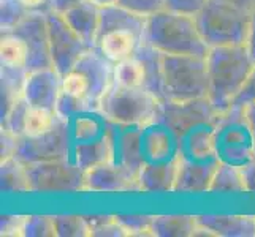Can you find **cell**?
Segmentation results:
<instances>
[{
    "label": "cell",
    "instance_id": "cell-2",
    "mask_svg": "<svg viewBox=\"0 0 255 237\" xmlns=\"http://www.w3.org/2000/svg\"><path fill=\"white\" fill-rule=\"evenodd\" d=\"M141 41L162 54L206 57L209 52V46L200 35L195 17L170 10H162L146 17Z\"/></svg>",
    "mask_w": 255,
    "mask_h": 237
},
{
    "label": "cell",
    "instance_id": "cell-46",
    "mask_svg": "<svg viewBox=\"0 0 255 237\" xmlns=\"http://www.w3.org/2000/svg\"><path fill=\"white\" fill-rule=\"evenodd\" d=\"M246 46L249 49V54L252 57V60L255 62V10L252 11V19H251V30H249V38Z\"/></svg>",
    "mask_w": 255,
    "mask_h": 237
},
{
    "label": "cell",
    "instance_id": "cell-34",
    "mask_svg": "<svg viewBox=\"0 0 255 237\" xmlns=\"http://www.w3.org/2000/svg\"><path fill=\"white\" fill-rule=\"evenodd\" d=\"M30 111V104L29 101L24 98V95H21L19 98L14 101L11 106L10 112L6 114V117L2 120V127L6 130H10L13 135L17 138L24 136V130H25V119H27V114Z\"/></svg>",
    "mask_w": 255,
    "mask_h": 237
},
{
    "label": "cell",
    "instance_id": "cell-19",
    "mask_svg": "<svg viewBox=\"0 0 255 237\" xmlns=\"http://www.w3.org/2000/svg\"><path fill=\"white\" fill-rule=\"evenodd\" d=\"M64 19L89 48L97 46V35H99L100 25V6L92 0H84L76 6L65 11Z\"/></svg>",
    "mask_w": 255,
    "mask_h": 237
},
{
    "label": "cell",
    "instance_id": "cell-20",
    "mask_svg": "<svg viewBox=\"0 0 255 237\" xmlns=\"http://www.w3.org/2000/svg\"><path fill=\"white\" fill-rule=\"evenodd\" d=\"M198 223L221 237H255V215H198Z\"/></svg>",
    "mask_w": 255,
    "mask_h": 237
},
{
    "label": "cell",
    "instance_id": "cell-10",
    "mask_svg": "<svg viewBox=\"0 0 255 237\" xmlns=\"http://www.w3.org/2000/svg\"><path fill=\"white\" fill-rule=\"evenodd\" d=\"M11 33L21 37L25 41V45H27L29 56L27 65H25L27 72H37V70L52 67L46 13L32 10L11 30Z\"/></svg>",
    "mask_w": 255,
    "mask_h": 237
},
{
    "label": "cell",
    "instance_id": "cell-21",
    "mask_svg": "<svg viewBox=\"0 0 255 237\" xmlns=\"http://www.w3.org/2000/svg\"><path fill=\"white\" fill-rule=\"evenodd\" d=\"M176 172H178V158L168 161L146 163L138 175L139 191L144 193L174 191Z\"/></svg>",
    "mask_w": 255,
    "mask_h": 237
},
{
    "label": "cell",
    "instance_id": "cell-24",
    "mask_svg": "<svg viewBox=\"0 0 255 237\" xmlns=\"http://www.w3.org/2000/svg\"><path fill=\"white\" fill-rule=\"evenodd\" d=\"M110 133V131H108ZM72 160L86 172L113 160L110 136L91 143H80L73 146Z\"/></svg>",
    "mask_w": 255,
    "mask_h": 237
},
{
    "label": "cell",
    "instance_id": "cell-38",
    "mask_svg": "<svg viewBox=\"0 0 255 237\" xmlns=\"http://www.w3.org/2000/svg\"><path fill=\"white\" fill-rule=\"evenodd\" d=\"M118 5L144 17L165 10V0H118Z\"/></svg>",
    "mask_w": 255,
    "mask_h": 237
},
{
    "label": "cell",
    "instance_id": "cell-18",
    "mask_svg": "<svg viewBox=\"0 0 255 237\" xmlns=\"http://www.w3.org/2000/svg\"><path fill=\"white\" fill-rule=\"evenodd\" d=\"M144 27H146L144 16H139L118 3L100 6V25H99L97 40L105 33L116 32V30L131 32L133 35H136L139 40H143Z\"/></svg>",
    "mask_w": 255,
    "mask_h": 237
},
{
    "label": "cell",
    "instance_id": "cell-33",
    "mask_svg": "<svg viewBox=\"0 0 255 237\" xmlns=\"http://www.w3.org/2000/svg\"><path fill=\"white\" fill-rule=\"evenodd\" d=\"M30 11L32 10L21 3V0H0V27H2V33L11 32Z\"/></svg>",
    "mask_w": 255,
    "mask_h": 237
},
{
    "label": "cell",
    "instance_id": "cell-26",
    "mask_svg": "<svg viewBox=\"0 0 255 237\" xmlns=\"http://www.w3.org/2000/svg\"><path fill=\"white\" fill-rule=\"evenodd\" d=\"M0 188L3 193H29L32 191L27 166L19 158L10 157L0 161Z\"/></svg>",
    "mask_w": 255,
    "mask_h": 237
},
{
    "label": "cell",
    "instance_id": "cell-16",
    "mask_svg": "<svg viewBox=\"0 0 255 237\" xmlns=\"http://www.w3.org/2000/svg\"><path fill=\"white\" fill-rule=\"evenodd\" d=\"M216 120L193 125L182 131L178 136V158L190 161L217 160L214 149Z\"/></svg>",
    "mask_w": 255,
    "mask_h": 237
},
{
    "label": "cell",
    "instance_id": "cell-9",
    "mask_svg": "<svg viewBox=\"0 0 255 237\" xmlns=\"http://www.w3.org/2000/svg\"><path fill=\"white\" fill-rule=\"evenodd\" d=\"M46 21L52 67L57 70L60 76H65L67 73L72 72L78 64V60L91 48L86 45L80 35L70 27L60 13L48 10Z\"/></svg>",
    "mask_w": 255,
    "mask_h": 237
},
{
    "label": "cell",
    "instance_id": "cell-49",
    "mask_svg": "<svg viewBox=\"0 0 255 237\" xmlns=\"http://www.w3.org/2000/svg\"><path fill=\"white\" fill-rule=\"evenodd\" d=\"M21 3H24L29 10H37V8L46 3V0H21Z\"/></svg>",
    "mask_w": 255,
    "mask_h": 237
},
{
    "label": "cell",
    "instance_id": "cell-37",
    "mask_svg": "<svg viewBox=\"0 0 255 237\" xmlns=\"http://www.w3.org/2000/svg\"><path fill=\"white\" fill-rule=\"evenodd\" d=\"M62 90L89 101V84H87V79L80 72H76L75 68L65 76H62Z\"/></svg>",
    "mask_w": 255,
    "mask_h": 237
},
{
    "label": "cell",
    "instance_id": "cell-27",
    "mask_svg": "<svg viewBox=\"0 0 255 237\" xmlns=\"http://www.w3.org/2000/svg\"><path fill=\"white\" fill-rule=\"evenodd\" d=\"M246 183L243 169L238 166L219 163L211 182L209 193H244Z\"/></svg>",
    "mask_w": 255,
    "mask_h": 237
},
{
    "label": "cell",
    "instance_id": "cell-15",
    "mask_svg": "<svg viewBox=\"0 0 255 237\" xmlns=\"http://www.w3.org/2000/svg\"><path fill=\"white\" fill-rule=\"evenodd\" d=\"M141 151L146 163L174 160L178 158V136L160 119H155L143 125Z\"/></svg>",
    "mask_w": 255,
    "mask_h": 237
},
{
    "label": "cell",
    "instance_id": "cell-30",
    "mask_svg": "<svg viewBox=\"0 0 255 237\" xmlns=\"http://www.w3.org/2000/svg\"><path fill=\"white\" fill-rule=\"evenodd\" d=\"M56 120V111L45 108H30L27 119H25L24 136H38L46 133L48 130L54 127Z\"/></svg>",
    "mask_w": 255,
    "mask_h": 237
},
{
    "label": "cell",
    "instance_id": "cell-50",
    "mask_svg": "<svg viewBox=\"0 0 255 237\" xmlns=\"http://www.w3.org/2000/svg\"><path fill=\"white\" fill-rule=\"evenodd\" d=\"M94 3H97L99 6H107V5H114L118 3V0H92Z\"/></svg>",
    "mask_w": 255,
    "mask_h": 237
},
{
    "label": "cell",
    "instance_id": "cell-4",
    "mask_svg": "<svg viewBox=\"0 0 255 237\" xmlns=\"http://www.w3.org/2000/svg\"><path fill=\"white\" fill-rule=\"evenodd\" d=\"M162 62L166 101L186 103L208 98L209 76L206 57L163 54Z\"/></svg>",
    "mask_w": 255,
    "mask_h": 237
},
{
    "label": "cell",
    "instance_id": "cell-23",
    "mask_svg": "<svg viewBox=\"0 0 255 237\" xmlns=\"http://www.w3.org/2000/svg\"><path fill=\"white\" fill-rule=\"evenodd\" d=\"M139 43H141V40L131 32L116 30L102 35L97 40L95 48H99L105 54V57L110 59L111 62L118 64L121 60L133 56L136 48L139 46Z\"/></svg>",
    "mask_w": 255,
    "mask_h": 237
},
{
    "label": "cell",
    "instance_id": "cell-32",
    "mask_svg": "<svg viewBox=\"0 0 255 237\" xmlns=\"http://www.w3.org/2000/svg\"><path fill=\"white\" fill-rule=\"evenodd\" d=\"M56 234L59 237H87L92 236L86 217L81 215H56Z\"/></svg>",
    "mask_w": 255,
    "mask_h": 237
},
{
    "label": "cell",
    "instance_id": "cell-29",
    "mask_svg": "<svg viewBox=\"0 0 255 237\" xmlns=\"http://www.w3.org/2000/svg\"><path fill=\"white\" fill-rule=\"evenodd\" d=\"M114 82L124 87H143L144 72L141 62L131 56L114 64Z\"/></svg>",
    "mask_w": 255,
    "mask_h": 237
},
{
    "label": "cell",
    "instance_id": "cell-11",
    "mask_svg": "<svg viewBox=\"0 0 255 237\" xmlns=\"http://www.w3.org/2000/svg\"><path fill=\"white\" fill-rule=\"evenodd\" d=\"M143 125H126L110 122V143L113 152V163L139 174L146 164L141 151Z\"/></svg>",
    "mask_w": 255,
    "mask_h": 237
},
{
    "label": "cell",
    "instance_id": "cell-35",
    "mask_svg": "<svg viewBox=\"0 0 255 237\" xmlns=\"http://www.w3.org/2000/svg\"><path fill=\"white\" fill-rule=\"evenodd\" d=\"M22 236L24 237H52V236H57L54 217H48V215H29V217H25Z\"/></svg>",
    "mask_w": 255,
    "mask_h": 237
},
{
    "label": "cell",
    "instance_id": "cell-5",
    "mask_svg": "<svg viewBox=\"0 0 255 237\" xmlns=\"http://www.w3.org/2000/svg\"><path fill=\"white\" fill-rule=\"evenodd\" d=\"M214 149L221 163L243 168L255 161V136L246 117L244 106H232L217 116Z\"/></svg>",
    "mask_w": 255,
    "mask_h": 237
},
{
    "label": "cell",
    "instance_id": "cell-48",
    "mask_svg": "<svg viewBox=\"0 0 255 237\" xmlns=\"http://www.w3.org/2000/svg\"><path fill=\"white\" fill-rule=\"evenodd\" d=\"M244 111H246V117H248L249 125H251V128L254 131V136H255V103L244 106Z\"/></svg>",
    "mask_w": 255,
    "mask_h": 237
},
{
    "label": "cell",
    "instance_id": "cell-1",
    "mask_svg": "<svg viewBox=\"0 0 255 237\" xmlns=\"http://www.w3.org/2000/svg\"><path fill=\"white\" fill-rule=\"evenodd\" d=\"M206 62L209 76L208 98L221 114L233 106V101L251 76L255 62L246 45L209 48Z\"/></svg>",
    "mask_w": 255,
    "mask_h": 237
},
{
    "label": "cell",
    "instance_id": "cell-36",
    "mask_svg": "<svg viewBox=\"0 0 255 237\" xmlns=\"http://www.w3.org/2000/svg\"><path fill=\"white\" fill-rule=\"evenodd\" d=\"M114 217L126 228L130 236H152V222H154L152 215L119 214Z\"/></svg>",
    "mask_w": 255,
    "mask_h": 237
},
{
    "label": "cell",
    "instance_id": "cell-45",
    "mask_svg": "<svg viewBox=\"0 0 255 237\" xmlns=\"http://www.w3.org/2000/svg\"><path fill=\"white\" fill-rule=\"evenodd\" d=\"M81 2H84V0H49V10L64 14L65 11L70 10V8L76 6Z\"/></svg>",
    "mask_w": 255,
    "mask_h": 237
},
{
    "label": "cell",
    "instance_id": "cell-13",
    "mask_svg": "<svg viewBox=\"0 0 255 237\" xmlns=\"http://www.w3.org/2000/svg\"><path fill=\"white\" fill-rule=\"evenodd\" d=\"M60 92H62V76L54 67L27 72L22 95L29 101L30 108H45L54 111Z\"/></svg>",
    "mask_w": 255,
    "mask_h": 237
},
{
    "label": "cell",
    "instance_id": "cell-43",
    "mask_svg": "<svg viewBox=\"0 0 255 237\" xmlns=\"http://www.w3.org/2000/svg\"><path fill=\"white\" fill-rule=\"evenodd\" d=\"M0 141H2V149H0L2 158H0V161L16 155V149H17V141H19V138H17L16 135H13L10 130H6L5 127H2Z\"/></svg>",
    "mask_w": 255,
    "mask_h": 237
},
{
    "label": "cell",
    "instance_id": "cell-17",
    "mask_svg": "<svg viewBox=\"0 0 255 237\" xmlns=\"http://www.w3.org/2000/svg\"><path fill=\"white\" fill-rule=\"evenodd\" d=\"M219 163H221L219 160L190 161L178 158V172H176L173 193H189V195L209 193Z\"/></svg>",
    "mask_w": 255,
    "mask_h": 237
},
{
    "label": "cell",
    "instance_id": "cell-12",
    "mask_svg": "<svg viewBox=\"0 0 255 237\" xmlns=\"http://www.w3.org/2000/svg\"><path fill=\"white\" fill-rule=\"evenodd\" d=\"M89 84V103L99 108L102 96L108 92L114 82V62L105 57L99 48L87 49L75 65Z\"/></svg>",
    "mask_w": 255,
    "mask_h": 237
},
{
    "label": "cell",
    "instance_id": "cell-47",
    "mask_svg": "<svg viewBox=\"0 0 255 237\" xmlns=\"http://www.w3.org/2000/svg\"><path fill=\"white\" fill-rule=\"evenodd\" d=\"M225 2L232 3L235 6H240L243 10L252 13L255 10V0H225Z\"/></svg>",
    "mask_w": 255,
    "mask_h": 237
},
{
    "label": "cell",
    "instance_id": "cell-8",
    "mask_svg": "<svg viewBox=\"0 0 255 237\" xmlns=\"http://www.w3.org/2000/svg\"><path fill=\"white\" fill-rule=\"evenodd\" d=\"M33 193H78L86 190V171L73 160L25 164Z\"/></svg>",
    "mask_w": 255,
    "mask_h": 237
},
{
    "label": "cell",
    "instance_id": "cell-14",
    "mask_svg": "<svg viewBox=\"0 0 255 237\" xmlns=\"http://www.w3.org/2000/svg\"><path fill=\"white\" fill-rule=\"evenodd\" d=\"M136 172L116 163H105L86 172V190L99 193L139 191Z\"/></svg>",
    "mask_w": 255,
    "mask_h": 237
},
{
    "label": "cell",
    "instance_id": "cell-22",
    "mask_svg": "<svg viewBox=\"0 0 255 237\" xmlns=\"http://www.w3.org/2000/svg\"><path fill=\"white\" fill-rule=\"evenodd\" d=\"M133 56L143 65V72H144L143 87L152 95H155L160 101H166L165 90H163V62H162L163 54L155 48L141 41Z\"/></svg>",
    "mask_w": 255,
    "mask_h": 237
},
{
    "label": "cell",
    "instance_id": "cell-7",
    "mask_svg": "<svg viewBox=\"0 0 255 237\" xmlns=\"http://www.w3.org/2000/svg\"><path fill=\"white\" fill-rule=\"evenodd\" d=\"M73 144L70 122L57 117L54 127L46 133L38 136H21L14 157L19 158L24 164L72 160Z\"/></svg>",
    "mask_w": 255,
    "mask_h": 237
},
{
    "label": "cell",
    "instance_id": "cell-31",
    "mask_svg": "<svg viewBox=\"0 0 255 237\" xmlns=\"http://www.w3.org/2000/svg\"><path fill=\"white\" fill-rule=\"evenodd\" d=\"M95 106L84 100V98H80V96H75V95H70L67 92H60L59 98H57V103H56V116L62 120H73L76 116H80V114L89 111V109H94Z\"/></svg>",
    "mask_w": 255,
    "mask_h": 237
},
{
    "label": "cell",
    "instance_id": "cell-42",
    "mask_svg": "<svg viewBox=\"0 0 255 237\" xmlns=\"http://www.w3.org/2000/svg\"><path fill=\"white\" fill-rule=\"evenodd\" d=\"M25 217L19 215H5L0 222V231L2 236H22Z\"/></svg>",
    "mask_w": 255,
    "mask_h": 237
},
{
    "label": "cell",
    "instance_id": "cell-28",
    "mask_svg": "<svg viewBox=\"0 0 255 237\" xmlns=\"http://www.w3.org/2000/svg\"><path fill=\"white\" fill-rule=\"evenodd\" d=\"M27 45L17 35L6 32L0 40V64L11 68H25L27 65Z\"/></svg>",
    "mask_w": 255,
    "mask_h": 237
},
{
    "label": "cell",
    "instance_id": "cell-6",
    "mask_svg": "<svg viewBox=\"0 0 255 237\" xmlns=\"http://www.w3.org/2000/svg\"><path fill=\"white\" fill-rule=\"evenodd\" d=\"M162 101L144 87H124L116 82L102 96L99 109L111 122L146 125L159 117Z\"/></svg>",
    "mask_w": 255,
    "mask_h": 237
},
{
    "label": "cell",
    "instance_id": "cell-41",
    "mask_svg": "<svg viewBox=\"0 0 255 237\" xmlns=\"http://www.w3.org/2000/svg\"><path fill=\"white\" fill-rule=\"evenodd\" d=\"M92 236H95V237H124V236H130V234L127 233L126 228L116 220V217H114L110 222L103 223L99 228H95L92 231Z\"/></svg>",
    "mask_w": 255,
    "mask_h": 237
},
{
    "label": "cell",
    "instance_id": "cell-44",
    "mask_svg": "<svg viewBox=\"0 0 255 237\" xmlns=\"http://www.w3.org/2000/svg\"><path fill=\"white\" fill-rule=\"evenodd\" d=\"M243 175H244V183H246V191L255 193V161L243 166Z\"/></svg>",
    "mask_w": 255,
    "mask_h": 237
},
{
    "label": "cell",
    "instance_id": "cell-25",
    "mask_svg": "<svg viewBox=\"0 0 255 237\" xmlns=\"http://www.w3.org/2000/svg\"><path fill=\"white\" fill-rule=\"evenodd\" d=\"M195 215H157L152 222V236L157 237H192L198 230Z\"/></svg>",
    "mask_w": 255,
    "mask_h": 237
},
{
    "label": "cell",
    "instance_id": "cell-39",
    "mask_svg": "<svg viewBox=\"0 0 255 237\" xmlns=\"http://www.w3.org/2000/svg\"><path fill=\"white\" fill-rule=\"evenodd\" d=\"M209 0H165V10L195 17Z\"/></svg>",
    "mask_w": 255,
    "mask_h": 237
},
{
    "label": "cell",
    "instance_id": "cell-3",
    "mask_svg": "<svg viewBox=\"0 0 255 237\" xmlns=\"http://www.w3.org/2000/svg\"><path fill=\"white\" fill-rule=\"evenodd\" d=\"M252 13L225 0H209L195 21L200 35L209 48L240 46L249 38Z\"/></svg>",
    "mask_w": 255,
    "mask_h": 237
},
{
    "label": "cell",
    "instance_id": "cell-40",
    "mask_svg": "<svg viewBox=\"0 0 255 237\" xmlns=\"http://www.w3.org/2000/svg\"><path fill=\"white\" fill-rule=\"evenodd\" d=\"M252 103H255V67L252 70L251 76L248 78V81H246L244 87L241 89V92L235 98L233 106L243 108V106H248V104H252Z\"/></svg>",
    "mask_w": 255,
    "mask_h": 237
}]
</instances>
